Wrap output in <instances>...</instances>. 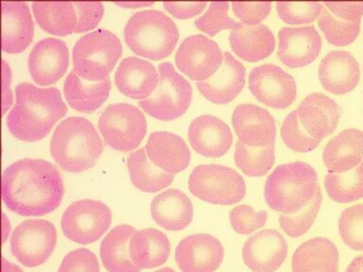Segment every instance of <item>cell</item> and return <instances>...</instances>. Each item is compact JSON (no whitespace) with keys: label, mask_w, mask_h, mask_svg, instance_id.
Wrapping results in <instances>:
<instances>
[{"label":"cell","mask_w":363,"mask_h":272,"mask_svg":"<svg viewBox=\"0 0 363 272\" xmlns=\"http://www.w3.org/2000/svg\"><path fill=\"white\" fill-rule=\"evenodd\" d=\"M345 272H363V255L354 258Z\"/></svg>","instance_id":"f907efd6"},{"label":"cell","mask_w":363,"mask_h":272,"mask_svg":"<svg viewBox=\"0 0 363 272\" xmlns=\"http://www.w3.org/2000/svg\"><path fill=\"white\" fill-rule=\"evenodd\" d=\"M246 68L230 52H224L223 65L206 81L197 82L201 95L214 104L225 105L234 101L245 85Z\"/></svg>","instance_id":"ffe728a7"},{"label":"cell","mask_w":363,"mask_h":272,"mask_svg":"<svg viewBox=\"0 0 363 272\" xmlns=\"http://www.w3.org/2000/svg\"><path fill=\"white\" fill-rule=\"evenodd\" d=\"M77 13V24L74 33L92 30L104 16V6L101 2H74Z\"/></svg>","instance_id":"ee69618b"},{"label":"cell","mask_w":363,"mask_h":272,"mask_svg":"<svg viewBox=\"0 0 363 272\" xmlns=\"http://www.w3.org/2000/svg\"><path fill=\"white\" fill-rule=\"evenodd\" d=\"M318 25L329 44L335 47H346L352 44L360 31V20L354 22L343 21L333 16L325 7H323L319 16Z\"/></svg>","instance_id":"8d00e7d4"},{"label":"cell","mask_w":363,"mask_h":272,"mask_svg":"<svg viewBox=\"0 0 363 272\" xmlns=\"http://www.w3.org/2000/svg\"><path fill=\"white\" fill-rule=\"evenodd\" d=\"M116 5L119 6V7L125 8H144V7H150V6H152L155 4L153 2H116Z\"/></svg>","instance_id":"816d5d0a"},{"label":"cell","mask_w":363,"mask_h":272,"mask_svg":"<svg viewBox=\"0 0 363 272\" xmlns=\"http://www.w3.org/2000/svg\"><path fill=\"white\" fill-rule=\"evenodd\" d=\"M33 11L45 33L64 37L75 30L77 13L72 2H34Z\"/></svg>","instance_id":"836d02e7"},{"label":"cell","mask_w":363,"mask_h":272,"mask_svg":"<svg viewBox=\"0 0 363 272\" xmlns=\"http://www.w3.org/2000/svg\"><path fill=\"white\" fill-rule=\"evenodd\" d=\"M224 257L220 240L210 234L190 235L182 240L175 251V261L183 272H215Z\"/></svg>","instance_id":"9a60e30c"},{"label":"cell","mask_w":363,"mask_h":272,"mask_svg":"<svg viewBox=\"0 0 363 272\" xmlns=\"http://www.w3.org/2000/svg\"><path fill=\"white\" fill-rule=\"evenodd\" d=\"M319 188L316 170L303 162H292L280 164L267 178L264 198L275 212L292 215L308 205Z\"/></svg>","instance_id":"277c9868"},{"label":"cell","mask_w":363,"mask_h":272,"mask_svg":"<svg viewBox=\"0 0 363 272\" xmlns=\"http://www.w3.org/2000/svg\"><path fill=\"white\" fill-rule=\"evenodd\" d=\"M69 67V50L62 40L45 38L34 45L28 56L31 78L41 86L55 84Z\"/></svg>","instance_id":"5bb4252c"},{"label":"cell","mask_w":363,"mask_h":272,"mask_svg":"<svg viewBox=\"0 0 363 272\" xmlns=\"http://www.w3.org/2000/svg\"><path fill=\"white\" fill-rule=\"evenodd\" d=\"M111 88L110 76L102 81H88L72 70L65 81V98L74 110L91 113L98 110L107 101Z\"/></svg>","instance_id":"f546056e"},{"label":"cell","mask_w":363,"mask_h":272,"mask_svg":"<svg viewBox=\"0 0 363 272\" xmlns=\"http://www.w3.org/2000/svg\"><path fill=\"white\" fill-rule=\"evenodd\" d=\"M238 141L246 146L262 147L274 144L277 125L268 110L255 104H241L232 115Z\"/></svg>","instance_id":"ac0fdd59"},{"label":"cell","mask_w":363,"mask_h":272,"mask_svg":"<svg viewBox=\"0 0 363 272\" xmlns=\"http://www.w3.org/2000/svg\"><path fill=\"white\" fill-rule=\"evenodd\" d=\"M155 272H176L174 269L170 268H164L159 269V271H156Z\"/></svg>","instance_id":"db71d44e"},{"label":"cell","mask_w":363,"mask_h":272,"mask_svg":"<svg viewBox=\"0 0 363 272\" xmlns=\"http://www.w3.org/2000/svg\"><path fill=\"white\" fill-rule=\"evenodd\" d=\"M128 171L136 188L147 193H155L172 184L174 175L164 172L152 163L146 149H139L130 153L128 159Z\"/></svg>","instance_id":"d6a6232c"},{"label":"cell","mask_w":363,"mask_h":272,"mask_svg":"<svg viewBox=\"0 0 363 272\" xmlns=\"http://www.w3.org/2000/svg\"><path fill=\"white\" fill-rule=\"evenodd\" d=\"M229 220L235 232L248 235L266 225L268 212L263 210L255 211L252 206L241 204L231 210Z\"/></svg>","instance_id":"7bdbcfd3"},{"label":"cell","mask_w":363,"mask_h":272,"mask_svg":"<svg viewBox=\"0 0 363 272\" xmlns=\"http://www.w3.org/2000/svg\"><path fill=\"white\" fill-rule=\"evenodd\" d=\"M281 137L289 149L299 153L312 152L322 142L311 137L306 132L300 123L297 110H292L284 119L282 127H281Z\"/></svg>","instance_id":"ab89813d"},{"label":"cell","mask_w":363,"mask_h":272,"mask_svg":"<svg viewBox=\"0 0 363 272\" xmlns=\"http://www.w3.org/2000/svg\"><path fill=\"white\" fill-rule=\"evenodd\" d=\"M278 58L289 68L312 64L322 50V38L313 26L284 27L278 33Z\"/></svg>","instance_id":"e0dca14e"},{"label":"cell","mask_w":363,"mask_h":272,"mask_svg":"<svg viewBox=\"0 0 363 272\" xmlns=\"http://www.w3.org/2000/svg\"><path fill=\"white\" fill-rule=\"evenodd\" d=\"M223 60L224 54L217 42L201 34L184 39L175 56L178 69L198 82L214 76Z\"/></svg>","instance_id":"7c38bea8"},{"label":"cell","mask_w":363,"mask_h":272,"mask_svg":"<svg viewBox=\"0 0 363 272\" xmlns=\"http://www.w3.org/2000/svg\"><path fill=\"white\" fill-rule=\"evenodd\" d=\"M229 6L228 2L211 3L206 13L196 20V27L212 37L217 35L221 30H240L243 25L229 16Z\"/></svg>","instance_id":"f35d334b"},{"label":"cell","mask_w":363,"mask_h":272,"mask_svg":"<svg viewBox=\"0 0 363 272\" xmlns=\"http://www.w3.org/2000/svg\"><path fill=\"white\" fill-rule=\"evenodd\" d=\"M192 195L212 204L232 205L246 195L244 178L231 167L221 164H200L192 170L189 178Z\"/></svg>","instance_id":"ba28073f"},{"label":"cell","mask_w":363,"mask_h":272,"mask_svg":"<svg viewBox=\"0 0 363 272\" xmlns=\"http://www.w3.org/2000/svg\"><path fill=\"white\" fill-rule=\"evenodd\" d=\"M33 36V20L27 3L3 2L2 50L8 54L22 53Z\"/></svg>","instance_id":"cb8c5ba5"},{"label":"cell","mask_w":363,"mask_h":272,"mask_svg":"<svg viewBox=\"0 0 363 272\" xmlns=\"http://www.w3.org/2000/svg\"><path fill=\"white\" fill-rule=\"evenodd\" d=\"M340 237L353 251H363V204L343 210L339 220Z\"/></svg>","instance_id":"60d3db41"},{"label":"cell","mask_w":363,"mask_h":272,"mask_svg":"<svg viewBox=\"0 0 363 272\" xmlns=\"http://www.w3.org/2000/svg\"><path fill=\"white\" fill-rule=\"evenodd\" d=\"M229 42L235 55L248 62H257L272 55L275 48V38L266 25L242 26L232 30Z\"/></svg>","instance_id":"f1b7e54d"},{"label":"cell","mask_w":363,"mask_h":272,"mask_svg":"<svg viewBox=\"0 0 363 272\" xmlns=\"http://www.w3.org/2000/svg\"><path fill=\"white\" fill-rule=\"evenodd\" d=\"M105 143L118 152L135 149L147 132V121L138 108L128 103L109 105L99 119Z\"/></svg>","instance_id":"9c48e42d"},{"label":"cell","mask_w":363,"mask_h":272,"mask_svg":"<svg viewBox=\"0 0 363 272\" xmlns=\"http://www.w3.org/2000/svg\"><path fill=\"white\" fill-rule=\"evenodd\" d=\"M325 186L329 198L335 203H349L363 198V161L345 173H328Z\"/></svg>","instance_id":"e575fe53"},{"label":"cell","mask_w":363,"mask_h":272,"mask_svg":"<svg viewBox=\"0 0 363 272\" xmlns=\"http://www.w3.org/2000/svg\"><path fill=\"white\" fill-rule=\"evenodd\" d=\"M57 244V231L50 221L30 220L23 221L11 237L13 256L27 268H36L51 256Z\"/></svg>","instance_id":"8fae6325"},{"label":"cell","mask_w":363,"mask_h":272,"mask_svg":"<svg viewBox=\"0 0 363 272\" xmlns=\"http://www.w3.org/2000/svg\"><path fill=\"white\" fill-rule=\"evenodd\" d=\"M125 42L136 55L161 61L174 50L179 40L177 25L160 11L133 14L124 28Z\"/></svg>","instance_id":"5b68a950"},{"label":"cell","mask_w":363,"mask_h":272,"mask_svg":"<svg viewBox=\"0 0 363 272\" xmlns=\"http://www.w3.org/2000/svg\"><path fill=\"white\" fill-rule=\"evenodd\" d=\"M363 159V132L346 129L337 133L325 144L323 162L330 173L350 171L362 163Z\"/></svg>","instance_id":"484cf974"},{"label":"cell","mask_w":363,"mask_h":272,"mask_svg":"<svg viewBox=\"0 0 363 272\" xmlns=\"http://www.w3.org/2000/svg\"><path fill=\"white\" fill-rule=\"evenodd\" d=\"M130 254L133 262L141 269L157 268L169 259V238L156 229L136 231L130 238Z\"/></svg>","instance_id":"4dcf8cb0"},{"label":"cell","mask_w":363,"mask_h":272,"mask_svg":"<svg viewBox=\"0 0 363 272\" xmlns=\"http://www.w3.org/2000/svg\"><path fill=\"white\" fill-rule=\"evenodd\" d=\"M339 251L332 241L315 237L298 246L292 272H339Z\"/></svg>","instance_id":"83f0119b"},{"label":"cell","mask_w":363,"mask_h":272,"mask_svg":"<svg viewBox=\"0 0 363 272\" xmlns=\"http://www.w3.org/2000/svg\"><path fill=\"white\" fill-rule=\"evenodd\" d=\"M298 118L311 137L322 141L337 129L340 108L337 102L322 93H312L301 101Z\"/></svg>","instance_id":"d6986e66"},{"label":"cell","mask_w":363,"mask_h":272,"mask_svg":"<svg viewBox=\"0 0 363 272\" xmlns=\"http://www.w3.org/2000/svg\"><path fill=\"white\" fill-rule=\"evenodd\" d=\"M11 73L10 65L6 62L5 60L2 61V115H4L8 110L10 109L13 102V94L11 90Z\"/></svg>","instance_id":"681fc988"},{"label":"cell","mask_w":363,"mask_h":272,"mask_svg":"<svg viewBox=\"0 0 363 272\" xmlns=\"http://www.w3.org/2000/svg\"><path fill=\"white\" fill-rule=\"evenodd\" d=\"M322 200L323 194L320 188H319L317 190L313 200L305 208L301 210L300 212L292 215H280L279 220L278 221H279L281 229L289 237L296 238L302 237L313 225L318 212L320 211Z\"/></svg>","instance_id":"74e56055"},{"label":"cell","mask_w":363,"mask_h":272,"mask_svg":"<svg viewBox=\"0 0 363 272\" xmlns=\"http://www.w3.org/2000/svg\"><path fill=\"white\" fill-rule=\"evenodd\" d=\"M58 272H101L98 258L87 249H77L65 255Z\"/></svg>","instance_id":"f6af8a7d"},{"label":"cell","mask_w":363,"mask_h":272,"mask_svg":"<svg viewBox=\"0 0 363 272\" xmlns=\"http://www.w3.org/2000/svg\"><path fill=\"white\" fill-rule=\"evenodd\" d=\"M319 79L323 89L333 95L350 93L359 82V62L348 51H331L320 61Z\"/></svg>","instance_id":"7402d4cb"},{"label":"cell","mask_w":363,"mask_h":272,"mask_svg":"<svg viewBox=\"0 0 363 272\" xmlns=\"http://www.w3.org/2000/svg\"><path fill=\"white\" fill-rule=\"evenodd\" d=\"M115 81L118 89L128 98L144 101L157 88L159 76L152 62L128 57L118 65Z\"/></svg>","instance_id":"603a6c76"},{"label":"cell","mask_w":363,"mask_h":272,"mask_svg":"<svg viewBox=\"0 0 363 272\" xmlns=\"http://www.w3.org/2000/svg\"><path fill=\"white\" fill-rule=\"evenodd\" d=\"M65 186L50 162L26 158L10 164L2 175L3 201L22 217H43L61 205Z\"/></svg>","instance_id":"6da1fadb"},{"label":"cell","mask_w":363,"mask_h":272,"mask_svg":"<svg viewBox=\"0 0 363 272\" xmlns=\"http://www.w3.org/2000/svg\"><path fill=\"white\" fill-rule=\"evenodd\" d=\"M136 230L133 226L118 225L102 240L101 258L108 272H140L130 254V241Z\"/></svg>","instance_id":"1f68e13d"},{"label":"cell","mask_w":363,"mask_h":272,"mask_svg":"<svg viewBox=\"0 0 363 272\" xmlns=\"http://www.w3.org/2000/svg\"><path fill=\"white\" fill-rule=\"evenodd\" d=\"M145 149L153 164L172 175L184 171L191 159L186 142L180 136L169 132H152Z\"/></svg>","instance_id":"d4e9b609"},{"label":"cell","mask_w":363,"mask_h":272,"mask_svg":"<svg viewBox=\"0 0 363 272\" xmlns=\"http://www.w3.org/2000/svg\"><path fill=\"white\" fill-rule=\"evenodd\" d=\"M150 215L162 228L167 231H182L189 227L193 220L192 203L180 190L167 189L153 198Z\"/></svg>","instance_id":"4316f807"},{"label":"cell","mask_w":363,"mask_h":272,"mask_svg":"<svg viewBox=\"0 0 363 272\" xmlns=\"http://www.w3.org/2000/svg\"><path fill=\"white\" fill-rule=\"evenodd\" d=\"M320 2H277L279 18L288 25H305L314 22L322 13Z\"/></svg>","instance_id":"b9f144b4"},{"label":"cell","mask_w":363,"mask_h":272,"mask_svg":"<svg viewBox=\"0 0 363 272\" xmlns=\"http://www.w3.org/2000/svg\"><path fill=\"white\" fill-rule=\"evenodd\" d=\"M274 144L262 147L246 146L238 141L234 154L238 169L249 177H262L274 164Z\"/></svg>","instance_id":"d590c367"},{"label":"cell","mask_w":363,"mask_h":272,"mask_svg":"<svg viewBox=\"0 0 363 272\" xmlns=\"http://www.w3.org/2000/svg\"><path fill=\"white\" fill-rule=\"evenodd\" d=\"M189 140L196 152L207 158L225 155L233 144V135L228 125L217 116H199L189 127Z\"/></svg>","instance_id":"44dd1931"},{"label":"cell","mask_w":363,"mask_h":272,"mask_svg":"<svg viewBox=\"0 0 363 272\" xmlns=\"http://www.w3.org/2000/svg\"><path fill=\"white\" fill-rule=\"evenodd\" d=\"M232 10L244 26H257L268 17L272 10L269 2H234Z\"/></svg>","instance_id":"bcb514c9"},{"label":"cell","mask_w":363,"mask_h":272,"mask_svg":"<svg viewBox=\"0 0 363 272\" xmlns=\"http://www.w3.org/2000/svg\"><path fill=\"white\" fill-rule=\"evenodd\" d=\"M112 223V212L104 203L82 200L70 204L62 217L65 237L73 242L89 245L98 241Z\"/></svg>","instance_id":"30bf717a"},{"label":"cell","mask_w":363,"mask_h":272,"mask_svg":"<svg viewBox=\"0 0 363 272\" xmlns=\"http://www.w3.org/2000/svg\"><path fill=\"white\" fill-rule=\"evenodd\" d=\"M206 2H164V10L177 19H189L203 13Z\"/></svg>","instance_id":"c3c4849f"},{"label":"cell","mask_w":363,"mask_h":272,"mask_svg":"<svg viewBox=\"0 0 363 272\" xmlns=\"http://www.w3.org/2000/svg\"><path fill=\"white\" fill-rule=\"evenodd\" d=\"M249 89L258 101L272 109H286L297 96L292 76L272 64L259 65L250 72Z\"/></svg>","instance_id":"4fadbf2b"},{"label":"cell","mask_w":363,"mask_h":272,"mask_svg":"<svg viewBox=\"0 0 363 272\" xmlns=\"http://www.w3.org/2000/svg\"><path fill=\"white\" fill-rule=\"evenodd\" d=\"M104 152V144L91 121L72 116L56 128L50 141L54 161L65 171L81 173L92 169Z\"/></svg>","instance_id":"3957f363"},{"label":"cell","mask_w":363,"mask_h":272,"mask_svg":"<svg viewBox=\"0 0 363 272\" xmlns=\"http://www.w3.org/2000/svg\"><path fill=\"white\" fill-rule=\"evenodd\" d=\"M326 8L343 21L354 22L363 16V2H325Z\"/></svg>","instance_id":"7dc6e473"},{"label":"cell","mask_w":363,"mask_h":272,"mask_svg":"<svg viewBox=\"0 0 363 272\" xmlns=\"http://www.w3.org/2000/svg\"><path fill=\"white\" fill-rule=\"evenodd\" d=\"M123 52L118 37L99 30L82 37L73 48V70L85 81L98 82L109 78Z\"/></svg>","instance_id":"8992f818"},{"label":"cell","mask_w":363,"mask_h":272,"mask_svg":"<svg viewBox=\"0 0 363 272\" xmlns=\"http://www.w3.org/2000/svg\"><path fill=\"white\" fill-rule=\"evenodd\" d=\"M288 243L277 230H263L244 244L242 257L252 272H275L288 256Z\"/></svg>","instance_id":"2e32d148"},{"label":"cell","mask_w":363,"mask_h":272,"mask_svg":"<svg viewBox=\"0 0 363 272\" xmlns=\"http://www.w3.org/2000/svg\"><path fill=\"white\" fill-rule=\"evenodd\" d=\"M2 272H24L16 264L9 262L2 257Z\"/></svg>","instance_id":"f5cc1de1"},{"label":"cell","mask_w":363,"mask_h":272,"mask_svg":"<svg viewBox=\"0 0 363 272\" xmlns=\"http://www.w3.org/2000/svg\"><path fill=\"white\" fill-rule=\"evenodd\" d=\"M193 90L189 82L180 75L172 62L159 64V84L149 98L139 102L150 116L162 121L181 118L191 104Z\"/></svg>","instance_id":"52a82bcc"},{"label":"cell","mask_w":363,"mask_h":272,"mask_svg":"<svg viewBox=\"0 0 363 272\" xmlns=\"http://www.w3.org/2000/svg\"><path fill=\"white\" fill-rule=\"evenodd\" d=\"M16 102L7 116L11 135L20 141L42 140L67 113L58 88H39L23 82L16 89Z\"/></svg>","instance_id":"7a4b0ae2"}]
</instances>
